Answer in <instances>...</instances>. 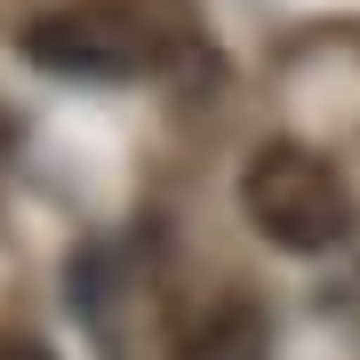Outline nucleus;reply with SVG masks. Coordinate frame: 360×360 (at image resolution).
Listing matches in <instances>:
<instances>
[{
    "instance_id": "1",
    "label": "nucleus",
    "mask_w": 360,
    "mask_h": 360,
    "mask_svg": "<svg viewBox=\"0 0 360 360\" xmlns=\"http://www.w3.org/2000/svg\"><path fill=\"white\" fill-rule=\"evenodd\" d=\"M200 40L193 0H65L25 25V56L65 80H153Z\"/></svg>"
},
{
    "instance_id": "2",
    "label": "nucleus",
    "mask_w": 360,
    "mask_h": 360,
    "mask_svg": "<svg viewBox=\"0 0 360 360\" xmlns=\"http://www.w3.org/2000/svg\"><path fill=\"white\" fill-rule=\"evenodd\" d=\"M240 208H248V224H257L272 248H288V257H328V248H345L352 224H360L352 184L336 176V160L312 153V144H296V136H272V144L248 153Z\"/></svg>"
},
{
    "instance_id": "3",
    "label": "nucleus",
    "mask_w": 360,
    "mask_h": 360,
    "mask_svg": "<svg viewBox=\"0 0 360 360\" xmlns=\"http://www.w3.org/2000/svg\"><path fill=\"white\" fill-rule=\"evenodd\" d=\"M193 360H264V321L248 304L208 312V328L193 336Z\"/></svg>"
},
{
    "instance_id": "4",
    "label": "nucleus",
    "mask_w": 360,
    "mask_h": 360,
    "mask_svg": "<svg viewBox=\"0 0 360 360\" xmlns=\"http://www.w3.org/2000/svg\"><path fill=\"white\" fill-rule=\"evenodd\" d=\"M0 360H56L40 336H0Z\"/></svg>"
},
{
    "instance_id": "5",
    "label": "nucleus",
    "mask_w": 360,
    "mask_h": 360,
    "mask_svg": "<svg viewBox=\"0 0 360 360\" xmlns=\"http://www.w3.org/2000/svg\"><path fill=\"white\" fill-rule=\"evenodd\" d=\"M8 160H16V120L0 112V184H8Z\"/></svg>"
}]
</instances>
